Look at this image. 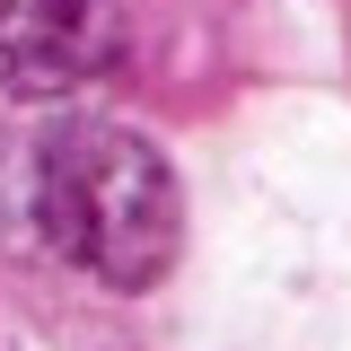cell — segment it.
<instances>
[{
    "mask_svg": "<svg viewBox=\"0 0 351 351\" xmlns=\"http://www.w3.org/2000/svg\"><path fill=\"white\" fill-rule=\"evenodd\" d=\"M27 219L53 255L106 281V290H149L184 246V193L176 167L123 123L71 114L36 141L27 158Z\"/></svg>",
    "mask_w": 351,
    "mask_h": 351,
    "instance_id": "cell-1",
    "label": "cell"
},
{
    "mask_svg": "<svg viewBox=\"0 0 351 351\" xmlns=\"http://www.w3.org/2000/svg\"><path fill=\"white\" fill-rule=\"evenodd\" d=\"M123 53L114 0H0V88L9 97H71L106 80Z\"/></svg>",
    "mask_w": 351,
    "mask_h": 351,
    "instance_id": "cell-2",
    "label": "cell"
}]
</instances>
